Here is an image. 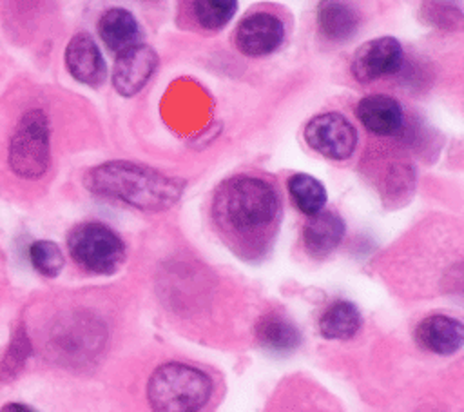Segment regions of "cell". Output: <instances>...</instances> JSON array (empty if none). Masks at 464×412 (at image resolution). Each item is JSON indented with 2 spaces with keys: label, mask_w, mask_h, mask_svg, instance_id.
<instances>
[{
  "label": "cell",
  "mask_w": 464,
  "mask_h": 412,
  "mask_svg": "<svg viewBox=\"0 0 464 412\" xmlns=\"http://www.w3.org/2000/svg\"><path fill=\"white\" fill-rule=\"evenodd\" d=\"M359 309L346 299H337L324 309L319 318V332L326 339H350L361 329Z\"/></svg>",
  "instance_id": "17"
},
{
  "label": "cell",
  "mask_w": 464,
  "mask_h": 412,
  "mask_svg": "<svg viewBox=\"0 0 464 412\" xmlns=\"http://www.w3.org/2000/svg\"><path fill=\"white\" fill-rule=\"evenodd\" d=\"M212 214L227 236L254 245L268 240L277 227L281 201L270 181L237 174L218 187Z\"/></svg>",
  "instance_id": "1"
},
{
  "label": "cell",
  "mask_w": 464,
  "mask_h": 412,
  "mask_svg": "<svg viewBox=\"0 0 464 412\" xmlns=\"http://www.w3.org/2000/svg\"><path fill=\"white\" fill-rule=\"evenodd\" d=\"M288 192H290L294 203L297 205V209L306 216H312V214L323 211V207L326 203L324 185L317 178H314L306 172H297V174L290 176Z\"/></svg>",
  "instance_id": "19"
},
{
  "label": "cell",
  "mask_w": 464,
  "mask_h": 412,
  "mask_svg": "<svg viewBox=\"0 0 464 412\" xmlns=\"http://www.w3.org/2000/svg\"><path fill=\"white\" fill-rule=\"evenodd\" d=\"M285 38L283 22L272 13H252L241 20L236 31V44L243 54L265 56L274 53Z\"/></svg>",
  "instance_id": "8"
},
{
  "label": "cell",
  "mask_w": 464,
  "mask_h": 412,
  "mask_svg": "<svg viewBox=\"0 0 464 412\" xmlns=\"http://www.w3.org/2000/svg\"><path fill=\"white\" fill-rule=\"evenodd\" d=\"M357 118L373 134L390 136L402 125V111L397 100L386 94L364 96L357 105Z\"/></svg>",
  "instance_id": "13"
},
{
  "label": "cell",
  "mask_w": 464,
  "mask_h": 412,
  "mask_svg": "<svg viewBox=\"0 0 464 412\" xmlns=\"http://www.w3.org/2000/svg\"><path fill=\"white\" fill-rule=\"evenodd\" d=\"M72 261L91 274H112L125 260L121 238L102 221H82L67 234Z\"/></svg>",
  "instance_id": "5"
},
{
  "label": "cell",
  "mask_w": 464,
  "mask_h": 412,
  "mask_svg": "<svg viewBox=\"0 0 464 412\" xmlns=\"http://www.w3.org/2000/svg\"><path fill=\"white\" fill-rule=\"evenodd\" d=\"M306 143L330 160H346L357 145V131L339 113L314 116L304 127Z\"/></svg>",
  "instance_id": "6"
},
{
  "label": "cell",
  "mask_w": 464,
  "mask_h": 412,
  "mask_svg": "<svg viewBox=\"0 0 464 412\" xmlns=\"http://www.w3.org/2000/svg\"><path fill=\"white\" fill-rule=\"evenodd\" d=\"M2 285H4V267H2V258H0V290H2Z\"/></svg>",
  "instance_id": "23"
},
{
  "label": "cell",
  "mask_w": 464,
  "mask_h": 412,
  "mask_svg": "<svg viewBox=\"0 0 464 412\" xmlns=\"http://www.w3.org/2000/svg\"><path fill=\"white\" fill-rule=\"evenodd\" d=\"M344 236V221L334 211H319L308 216L303 227V243L314 258H324L337 249Z\"/></svg>",
  "instance_id": "12"
},
{
  "label": "cell",
  "mask_w": 464,
  "mask_h": 412,
  "mask_svg": "<svg viewBox=\"0 0 464 412\" xmlns=\"http://www.w3.org/2000/svg\"><path fill=\"white\" fill-rule=\"evenodd\" d=\"M402 64V47L392 36H381L361 45L352 60V73L359 82H373L393 74Z\"/></svg>",
  "instance_id": "7"
},
{
  "label": "cell",
  "mask_w": 464,
  "mask_h": 412,
  "mask_svg": "<svg viewBox=\"0 0 464 412\" xmlns=\"http://www.w3.org/2000/svg\"><path fill=\"white\" fill-rule=\"evenodd\" d=\"M317 22L328 40L343 42L357 31L359 16L344 0H323L317 9Z\"/></svg>",
  "instance_id": "16"
},
{
  "label": "cell",
  "mask_w": 464,
  "mask_h": 412,
  "mask_svg": "<svg viewBox=\"0 0 464 412\" xmlns=\"http://www.w3.org/2000/svg\"><path fill=\"white\" fill-rule=\"evenodd\" d=\"M51 120L45 109L29 105L0 125V180L14 185L42 181L53 163Z\"/></svg>",
  "instance_id": "2"
},
{
  "label": "cell",
  "mask_w": 464,
  "mask_h": 412,
  "mask_svg": "<svg viewBox=\"0 0 464 412\" xmlns=\"http://www.w3.org/2000/svg\"><path fill=\"white\" fill-rule=\"evenodd\" d=\"M214 383L198 367L169 361L147 381V401L152 412H201L210 401Z\"/></svg>",
  "instance_id": "4"
},
{
  "label": "cell",
  "mask_w": 464,
  "mask_h": 412,
  "mask_svg": "<svg viewBox=\"0 0 464 412\" xmlns=\"http://www.w3.org/2000/svg\"><path fill=\"white\" fill-rule=\"evenodd\" d=\"M63 60L71 76L80 83L100 85L105 78V62L96 42L87 33H78L69 40Z\"/></svg>",
  "instance_id": "10"
},
{
  "label": "cell",
  "mask_w": 464,
  "mask_h": 412,
  "mask_svg": "<svg viewBox=\"0 0 464 412\" xmlns=\"http://www.w3.org/2000/svg\"><path fill=\"white\" fill-rule=\"evenodd\" d=\"M237 0H190L192 15L203 29H221L230 22Z\"/></svg>",
  "instance_id": "21"
},
{
  "label": "cell",
  "mask_w": 464,
  "mask_h": 412,
  "mask_svg": "<svg viewBox=\"0 0 464 412\" xmlns=\"http://www.w3.org/2000/svg\"><path fill=\"white\" fill-rule=\"evenodd\" d=\"M158 65L156 53L145 44H134L121 51L114 62L112 85L121 96H132L143 89Z\"/></svg>",
  "instance_id": "9"
},
{
  "label": "cell",
  "mask_w": 464,
  "mask_h": 412,
  "mask_svg": "<svg viewBox=\"0 0 464 412\" xmlns=\"http://www.w3.org/2000/svg\"><path fill=\"white\" fill-rule=\"evenodd\" d=\"M33 356H34L33 343L29 339L24 321L20 319L14 325L7 348L0 358V383H11L18 379Z\"/></svg>",
  "instance_id": "18"
},
{
  "label": "cell",
  "mask_w": 464,
  "mask_h": 412,
  "mask_svg": "<svg viewBox=\"0 0 464 412\" xmlns=\"http://www.w3.org/2000/svg\"><path fill=\"white\" fill-rule=\"evenodd\" d=\"M33 269L44 278H56L65 267V256L58 243L51 240H34L27 249Z\"/></svg>",
  "instance_id": "20"
},
{
  "label": "cell",
  "mask_w": 464,
  "mask_h": 412,
  "mask_svg": "<svg viewBox=\"0 0 464 412\" xmlns=\"http://www.w3.org/2000/svg\"><path fill=\"white\" fill-rule=\"evenodd\" d=\"M256 338L261 347L276 354L294 352L301 345V330L281 312H268L256 325Z\"/></svg>",
  "instance_id": "14"
},
{
  "label": "cell",
  "mask_w": 464,
  "mask_h": 412,
  "mask_svg": "<svg viewBox=\"0 0 464 412\" xmlns=\"http://www.w3.org/2000/svg\"><path fill=\"white\" fill-rule=\"evenodd\" d=\"M83 183L100 198L116 200L149 212L172 207L183 192L181 180L125 160H112L89 169Z\"/></svg>",
  "instance_id": "3"
},
{
  "label": "cell",
  "mask_w": 464,
  "mask_h": 412,
  "mask_svg": "<svg viewBox=\"0 0 464 412\" xmlns=\"http://www.w3.org/2000/svg\"><path fill=\"white\" fill-rule=\"evenodd\" d=\"M98 33L103 44L118 54L138 44L140 36L136 18L123 7L107 9L98 20Z\"/></svg>",
  "instance_id": "15"
},
{
  "label": "cell",
  "mask_w": 464,
  "mask_h": 412,
  "mask_svg": "<svg viewBox=\"0 0 464 412\" xmlns=\"http://www.w3.org/2000/svg\"><path fill=\"white\" fill-rule=\"evenodd\" d=\"M0 412H38L34 410L31 405L27 403H20V401H9L5 405H2Z\"/></svg>",
  "instance_id": "22"
},
{
  "label": "cell",
  "mask_w": 464,
  "mask_h": 412,
  "mask_svg": "<svg viewBox=\"0 0 464 412\" xmlns=\"http://www.w3.org/2000/svg\"><path fill=\"white\" fill-rule=\"evenodd\" d=\"M415 341L428 352L450 356L462 347L464 327L457 318L431 314L415 327Z\"/></svg>",
  "instance_id": "11"
}]
</instances>
